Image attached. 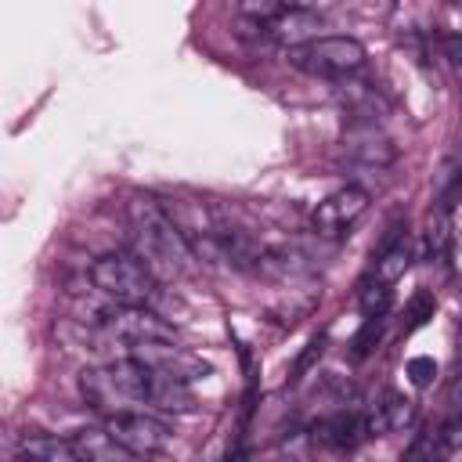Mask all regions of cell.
<instances>
[{
  "mask_svg": "<svg viewBox=\"0 0 462 462\" xmlns=\"http://www.w3.org/2000/svg\"><path fill=\"white\" fill-rule=\"evenodd\" d=\"M126 217L141 249V260L148 263V271L155 278H184L195 271V253L188 245V238L173 227V220L162 213L159 199L152 195H130L126 202Z\"/></svg>",
  "mask_w": 462,
  "mask_h": 462,
  "instance_id": "obj_1",
  "label": "cell"
},
{
  "mask_svg": "<svg viewBox=\"0 0 462 462\" xmlns=\"http://www.w3.org/2000/svg\"><path fill=\"white\" fill-rule=\"evenodd\" d=\"M152 386H155V372L141 357H119V361L79 372L83 401L105 419L119 411H137V404H148Z\"/></svg>",
  "mask_w": 462,
  "mask_h": 462,
  "instance_id": "obj_2",
  "label": "cell"
},
{
  "mask_svg": "<svg viewBox=\"0 0 462 462\" xmlns=\"http://www.w3.org/2000/svg\"><path fill=\"white\" fill-rule=\"evenodd\" d=\"M90 282L119 307H148L155 300V274L141 256L130 253H105L90 263Z\"/></svg>",
  "mask_w": 462,
  "mask_h": 462,
  "instance_id": "obj_3",
  "label": "cell"
},
{
  "mask_svg": "<svg viewBox=\"0 0 462 462\" xmlns=\"http://www.w3.org/2000/svg\"><path fill=\"white\" fill-rule=\"evenodd\" d=\"M285 58L300 72H310L321 79H339L365 65V47L354 36H318L303 47H289Z\"/></svg>",
  "mask_w": 462,
  "mask_h": 462,
  "instance_id": "obj_4",
  "label": "cell"
},
{
  "mask_svg": "<svg viewBox=\"0 0 462 462\" xmlns=\"http://www.w3.org/2000/svg\"><path fill=\"white\" fill-rule=\"evenodd\" d=\"M101 332L105 339L134 346V350L152 346V343H173V328L148 307H112L101 318Z\"/></svg>",
  "mask_w": 462,
  "mask_h": 462,
  "instance_id": "obj_5",
  "label": "cell"
},
{
  "mask_svg": "<svg viewBox=\"0 0 462 462\" xmlns=\"http://www.w3.org/2000/svg\"><path fill=\"white\" fill-rule=\"evenodd\" d=\"M105 430L126 448L134 451L137 458H152L159 455L166 444H170V426L159 422L155 415H144V411H119V415H108L105 419Z\"/></svg>",
  "mask_w": 462,
  "mask_h": 462,
  "instance_id": "obj_6",
  "label": "cell"
},
{
  "mask_svg": "<svg viewBox=\"0 0 462 462\" xmlns=\"http://www.w3.org/2000/svg\"><path fill=\"white\" fill-rule=\"evenodd\" d=\"M365 209H368V191L357 188V184H346V188H339V191H332L328 199L318 202L310 224L321 238H343L361 220Z\"/></svg>",
  "mask_w": 462,
  "mask_h": 462,
  "instance_id": "obj_7",
  "label": "cell"
},
{
  "mask_svg": "<svg viewBox=\"0 0 462 462\" xmlns=\"http://www.w3.org/2000/svg\"><path fill=\"white\" fill-rule=\"evenodd\" d=\"M134 357H141L152 372L170 375V379H177V383H191V379L209 375V365H206L199 354H191V350H184V346H177V343H152V346L134 350Z\"/></svg>",
  "mask_w": 462,
  "mask_h": 462,
  "instance_id": "obj_8",
  "label": "cell"
},
{
  "mask_svg": "<svg viewBox=\"0 0 462 462\" xmlns=\"http://www.w3.org/2000/svg\"><path fill=\"white\" fill-rule=\"evenodd\" d=\"M365 437H372V426H368V415H357V411H336L310 426V440L332 451H350Z\"/></svg>",
  "mask_w": 462,
  "mask_h": 462,
  "instance_id": "obj_9",
  "label": "cell"
},
{
  "mask_svg": "<svg viewBox=\"0 0 462 462\" xmlns=\"http://www.w3.org/2000/svg\"><path fill=\"white\" fill-rule=\"evenodd\" d=\"M318 25H321V18H318L314 11L289 4L274 22H267V25H253V29H260V36L278 40V43H285V47H303V43L318 40V36H314Z\"/></svg>",
  "mask_w": 462,
  "mask_h": 462,
  "instance_id": "obj_10",
  "label": "cell"
},
{
  "mask_svg": "<svg viewBox=\"0 0 462 462\" xmlns=\"http://www.w3.org/2000/svg\"><path fill=\"white\" fill-rule=\"evenodd\" d=\"M72 448H76L79 462H141L108 430H79V433H72Z\"/></svg>",
  "mask_w": 462,
  "mask_h": 462,
  "instance_id": "obj_11",
  "label": "cell"
},
{
  "mask_svg": "<svg viewBox=\"0 0 462 462\" xmlns=\"http://www.w3.org/2000/svg\"><path fill=\"white\" fill-rule=\"evenodd\" d=\"M346 152H350L354 159L368 162V166H390V162L397 159L393 141H390L383 130H375V123H365L361 130H354V134L346 137Z\"/></svg>",
  "mask_w": 462,
  "mask_h": 462,
  "instance_id": "obj_12",
  "label": "cell"
},
{
  "mask_svg": "<svg viewBox=\"0 0 462 462\" xmlns=\"http://www.w3.org/2000/svg\"><path fill=\"white\" fill-rule=\"evenodd\" d=\"M411 260H415V245H411V238L404 235V231H390L386 235V242L379 245V256H375V278L379 282H397L408 267H411Z\"/></svg>",
  "mask_w": 462,
  "mask_h": 462,
  "instance_id": "obj_13",
  "label": "cell"
},
{
  "mask_svg": "<svg viewBox=\"0 0 462 462\" xmlns=\"http://www.w3.org/2000/svg\"><path fill=\"white\" fill-rule=\"evenodd\" d=\"M18 455L22 458H32V462H79L72 440H58V437H47V433H29L18 440Z\"/></svg>",
  "mask_w": 462,
  "mask_h": 462,
  "instance_id": "obj_14",
  "label": "cell"
},
{
  "mask_svg": "<svg viewBox=\"0 0 462 462\" xmlns=\"http://www.w3.org/2000/svg\"><path fill=\"white\" fill-rule=\"evenodd\" d=\"M411 422V401L397 390H386L383 401L375 404V411L368 415L372 433H390V430H404Z\"/></svg>",
  "mask_w": 462,
  "mask_h": 462,
  "instance_id": "obj_15",
  "label": "cell"
},
{
  "mask_svg": "<svg viewBox=\"0 0 462 462\" xmlns=\"http://www.w3.org/2000/svg\"><path fill=\"white\" fill-rule=\"evenodd\" d=\"M357 303H361V314L365 318H386L390 303H393V289L386 282H379L375 274H368L361 285H357Z\"/></svg>",
  "mask_w": 462,
  "mask_h": 462,
  "instance_id": "obj_16",
  "label": "cell"
},
{
  "mask_svg": "<svg viewBox=\"0 0 462 462\" xmlns=\"http://www.w3.org/2000/svg\"><path fill=\"white\" fill-rule=\"evenodd\" d=\"M433 310H437V296L430 292V289H415L411 292V300H408V307H404V332H415V328H422L430 318H433Z\"/></svg>",
  "mask_w": 462,
  "mask_h": 462,
  "instance_id": "obj_17",
  "label": "cell"
},
{
  "mask_svg": "<svg viewBox=\"0 0 462 462\" xmlns=\"http://www.w3.org/2000/svg\"><path fill=\"white\" fill-rule=\"evenodd\" d=\"M379 339H383V318H365V325L350 339V357L354 361H365L379 346Z\"/></svg>",
  "mask_w": 462,
  "mask_h": 462,
  "instance_id": "obj_18",
  "label": "cell"
},
{
  "mask_svg": "<svg viewBox=\"0 0 462 462\" xmlns=\"http://www.w3.org/2000/svg\"><path fill=\"white\" fill-rule=\"evenodd\" d=\"M444 451H448V448H444L440 433H422V437H415L411 448L404 451V462H437Z\"/></svg>",
  "mask_w": 462,
  "mask_h": 462,
  "instance_id": "obj_19",
  "label": "cell"
},
{
  "mask_svg": "<svg viewBox=\"0 0 462 462\" xmlns=\"http://www.w3.org/2000/svg\"><path fill=\"white\" fill-rule=\"evenodd\" d=\"M404 372H408V379H411L415 386H430V383L437 379V361L426 357V354H419V357H411V361L404 365Z\"/></svg>",
  "mask_w": 462,
  "mask_h": 462,
  "instance_id": "obj_20",
  "label": "cell"
},
{
  "mask_svg": "<svg viewBox=\"0 0 462 462\" xmlns=\"http://www.w3.org/2000/svg\"><path fill=\"white\" fill-rule=\"evenodd\" d=\"M321 346H325V336H314V339L307 343V350L300 354V361H296V368H292V379H300V375L314 365V357H321Z\"/></svg>",
  "mask_w": 462,
  "mask_h": 462,
  "instance_id": "obj_21",
  "label": "cell"
},
{
  "mask_svg": "<svg viewBox=\"0 0 462 462\" xmlns=\"http://www.w3.org/2000/svg\"><path fill=\"white\" fill-rule=\"evenodd\" d=\"M440 47H444V54H448L455 65H462V29L444 32V36H440Z\"/></svg>",
  "mask_w": 462,
  "mask_h": 462,
  "instance_id": "obj_22",
  "label": "cell"
}]
</instances>
